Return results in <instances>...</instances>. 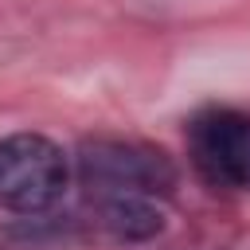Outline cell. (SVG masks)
Wrapping results in <instances>:
<instances>
[{"mask_svg":"<svg viewBox=\"0 0 250 250\" xmlns=\"http://www.w3.org/2000/svg\"><path fill=\"white\" fill-rule=\"evenodd\" d=\"M70 176V156L47 133L20 129L0 137V211L23 219L51 211L66 195Z\"/></svg>","mask_w":250,"mask_h":250,"instance_id":"1","label":"cell"},{"mask_svg":"<svg viewBox=\"0 0 250 250\" xmlns=\"http://www.w3.org/2000/svg\"><path fill=\"white\" fill-rule=\"evenodd\" d=\"M102 223L121 242H148L164 230V211H160V199L125 195V199H105L102 203Z\"/></svg>","mask_w":250,"mask_h":250,"instance_id":"4","label":"cell"},{"mask_svg":"<svg viewBox=\"0 0 250 250\" xmlns=\"http://www.w3.org/2000/svg\"><path fill=\"white\" fill-rule=\"evenodd\" d=\"M78 180L105 199H125V195H145V199H164L176 188V168L160 148H148L141 141L125 137H94L78 148L74 156Z\"/></svg>","mask_w":250,"mask_h":250,"instance_id":"2","label":"cell"},{"mask_svg":"<svg viewBox=\"0 0 250 250\" xmlns=\"http://www.w3.org/2000/svg\"><path fill=\"white\" fill-rule=\"evenodd\" d=\"M195 176L215 191H250V105H203L184 125Z\"/></svg>","mask_w":250,"mask_h":250,"instance_id":"3","label":"cell"}]
</instances>
